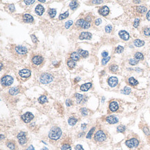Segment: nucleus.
<instances>
[{
	"label": "nucleus",
	"instance_id": "f257e3e1",
	"mask_svg": "<svg viewBox=\"0 0 150 150\" xmlns=\"http://www.w3.org/2000/svg\"><path fill=\"white\" fill-rule=\"evenodd\" d=\"M62 135V131L59 127H54L51 129L48 134V137L49 138L53 140H57L60 138Z\"/></svg>",
	"mask_w": 150,
	"mask_h": 150
},
{
	"label": "nucleus",
	"instance_id": "f03ea898",
	"mask_svg": "<svg viewBox=\"0 0 150 150\" xmlns=\"http://www.w3.org/2000/svg\"><path fill=\"white\" fill-rule=\"evenodd\" d=\"M53 80V75H51L50 73H44L41 75L40 78H39V81L42 84L44 85H47L48 83L51 82Z\"/></svg>",
	"mask_w": 150,
	"mask_h": 150
},
{
	"label": "nucleus",
	"instance_id": "7ed1b4c3",
	"mask_svg": "<svg viewBox=\"0 0 150 150\" xmlns=\"http://www.w3.org/2000/svg\"><path fill=\"white\" fill-rule=\"evenodd\" d=\"M1 82L2 84V85L6 86H10L13 82V77H11L10 75H5L1 79Z\"/></svg>",
	"mask_w": 150,
	"mask_h": 150
},
{
	"label": "nucleus",
	"instance_id": "20e7f679",
	"mask_svg": "<svg viewBox=\"0 0 150 150\" xmlns=\"http://www.w3.org/2000/svg\"><path fill=\"white\" fill-rule=\"evenodd\" d=\"M94 138H95L96 140L98 141V142H102V141L106 140L107 136H106V134L102 131V130H99L95 134Z\"/></svg>",
	"mask_w": 150,
	"mask_h": 150
},
{
	"label": "nucleus",
	"instance_id": "39448f33",
	"mask_svg": "<svg viewBox=\"0 0 150 150\" xmlns=\"http://www.w3.org/2000/svg\"><path fill=\"white\" fill-rule=\"evenodd\" d=\"M139 144V141L136 138H131V139L127 140L125 142V145H127L129 148H134L138 147V145Z\"/></svg>",
	"mask_w": 150,
	"mask_h": 150
},
{
	"label": "nucleus",
	"instance_id": "423d86ee",
	"mask_svg": "<svg viewBox=\"0 0 150 150\" xmlns=\"http://www.w3.org/2000/svg\"><path fill=\"white\" fill-rule=\"evenodd\" d=\"M76 24L80 28H82L84 29H86V28H89V27L91 26V24L89 22L85 21L84 20H78L77 22H76Z\"/></svg>",
	"mask_w": 150,
	"mask_h": 150
},
{
	"label": "nucleus",
	"instance_id": "0eeeda50",
	"mask_svg": "<svg viewBox=\"0 0 150 150\" xmlns=\"http://www.w3.org/2000/svg\"><path fill=\"white\" fill-rule=\"evenodd\" d=\"M15 51L19 55H24L27 53V48L23 46H17L15 47Z\"/></svg>",
	"mask_w": 150,
	"mask_h": 150
},
{
	"label": "nucleus",
	"instance_id": "6e6552de",
	"mask_svg": "<svg viewBox=\"0 0 150 150\" xmlns=\"http://www.w3.org/2000/svg\"><path fill=\"white\" fill-rule=\"evenodd\" d=\"M26 135V134L25 132H23V131H21L20 133H19V134L17 135L18 141H19V143L20 145H24L27 142Z\"/></svg>",
	"mask_w": 150,
	"mask_h": 150
},
{
	"label": "nucleus",
	"instance_id": "1a4fd4ad",
	"mask_svg": "<svg viewBox=\"0 0 150 150\" xmlns=\"http://www.w3.org/2000/svg\"><path fill=\"white\" fill-rule=\"evenodd\" d=\"M21 119L23 120V121L24 123H30L33 119V115L31 113L27 112L21 116Z\"/></svg>",
	"mask_w": 150,
	"mask_h": 150
},
{
	"label": "nucleus",
	"instance_id": "9d476101",
	"mask_svg": "<svg viewBox=\"0 0 150 150\" xmlns=\"http://www.w3.org/2000/svg\"><path fill=\"white\" fill-rule=\"evenodd\" d=\"M19 74L20 75V77L22 78H29L31 75V71L28 69H22L19 72Z\"/></svg>",
	"mask_w": 150,
	"mask_h": 150
},
{
	"label": "nucleus",
	"instance_id": "9b49d317",
	"mask_svg": "<svg viewBox=\"0 0 150 150\" xmlns=\"http://www.w3.org/2000/svg\"><path fill=\"white\" fill-rule=\"evenodd\" d=\"M118 80L116 77H111L108 80V84L111 87H115L118 85Z\"/></svg>",
	"mask_w": 150,
	"mask_h": 150
},
{
	"label": "nucleus",
	"instance_id": "f8f14e48",
	"mask_svg": "<svg viewBox=\"0 0 150 150\" xmlns=\"http://www.w3.org/2000/svg\"><path fill=\"white\" fill-rule=\"evenodd\" d=\"M32 62L35 65L41 64L43 62V58L41 55H35L32 58Z\"/></svg>",
	"mask_w": 150,
	"mask_h": 150
},
{
	"label": "nucleus",
	"instance_id": "ddd939ff",
	"mask_svg": "<svg viewBox=\"0 0 150 150\" xmlns=\"http://www.w3.org/2000/svg\"><path fill=\"white\" fill-rule=\"evenodd\" d=\"M98 12L102 16H107L109 13V8L107 7V6H102V8H100L99 9Z\"/></svg>",
	"mask_w": 150,
	"mask_h": 150
},
{
	"label": "nucleus",
	"instance_id": "4468645a",
	"mask_svg": "<svg viewBox=\"0 0 150 150\" xmlns=\"http://www.w3.org/2000/svg\"><path fill=\"white\" fill-rule=\"evenodd\" d=\"M106 121L109 124H116L118 122V119L116 116H109L106 118Z\"/></svg>",
	"mask_w": 150,
	"mask_h": 150
},
{
	"label": "nucleus",
	"instance_id": "2eb2a0df",
	"mask_svg": "<svg viewBox=\"0 0 150 150\" xmlns=\"http://www.w3.org/2000/svg\"><path fill=\"white\" fill-rule=\"evenodd\" d=\"M118 34H119L120 38H121L122 39H123V40H125V41L128 40L129 39V37H130L129 34L127 31H120Z\"/></svg>",
	"mask_w": 150,
	"mask_h": 150
},
{
	"label": "nucleus",
	"instance_id": "dca6fc26",
	"mask_svg": "<svg viewBox=\"0 0 150 150\" xmlns=\"http://www.w3.org/2000/svg\"><path fill=\"white\" fill-rule=\"evenodd\" d=\"M79 38L80 39H91L92 38V35L89 32H82L81 33Z\"/></svg>",
	"mask_w": 150,
	"mask_h": 150
},
{
	"label": "nucleus",
	"instance_id": "f3484780",
	"mask_svg": "<svg viewBox=\"0 0 150 150\" xmlns=\"http://www.w3.org/2000/svg\"><path fill=\"white\" fill-rule=\"evenodd\" d=\"M119 108L118 104L115 101H113L110 104H109V109L112 111V112H115Z\"/></svg>",
	"mask_w": 150,
	"mask_h": 150
},
{
	"label": "nucleus",
	"instance_id": "a211bd4d",
	"mask_svg": "<svg viewBox=\"0 0 150 150\" xmlns=\"http://www.w3.org/2000/svg\"><path fill=\"white\" fill-rule=\"evenodd\" d=\"M23 20L26 23H31L33 21V17L31 15L28 14H25L23 15Z\"/></svg>",
	"mask_w": 150,
	"mask_h": 150
},
{
	"label": "nucleus",
	"instance_id": "6ab92c4d",
	"mask_svg": "<svg viewBox=\"0 0 150 150\" xmlns=\"http://www.w3.org/2000/svg\"><path fill=\"white\" fill-rule=\"evenodd\" d=\"M44 12V8L42 6L39 4L36 6L35 8V13L36 14H38V15H42Z\"/></svg>",
	"mask_w": 150,
	"mask_h": 150
},
{
	"label": "nucleus",
	"instance_id": "aec40b11",
	"mask_svg": "<svg viewBox=\"0 0 150 150\" xmlns=\"http://www.w3.org/2000/svg\"><path fill=\"white\" fill-rule=\"evenodd\" d=\"M92 86V84L91 82H89V83H86L80 86V90L82 91H88Z\"/></svg>",
	"mask_w": 150,
	"mask_h": 150
},
{
	"label": "nucleus",
	"instance_id": "412c9836",
	"mask_svg": "<svg viewBox=\"0 0 150 150\" xmlns=\"http://www.w3.org/2000/svg\"><path fill=\"white\" fill-rule=\"evenodd\" d=\"M134 45L137 47H140V46H143L145 45V42L143 40H141V39H136L134 42Z\"/></svg>",
	"mask_w": 150,
	"mask_h": 150
},
{
	"label": "nucleus",
	"instance_id": "4be33fe9",
	"mask_svg": "<svg viewBox=\"0 0 150 150\" xmlns=\"http://www.w3.org/2000/svg\"><path fill=\"white\" fill-rule=\"evenodd\" d=\"M80 54L78 53L73 52L71 54V58L73 59V60H74L75 62L78 61L80 59Z\"/></svg>",
	"mask_w": 150,
	"mask_h": 150
},
{
	"label": "nucleus",
	"instance_id": "5701e85b",
	"mask_svg": "<svg viewBox=\"0 0 150 150\" xmlns=\"http://www.w3.org/2000/svg\"><path fill=\"white\" fill-rule=\"evenodd\" d=\"M136 10L137 11L140 13H142V14H143V13H145V12H147V8L144 6H138L137 8H136Z\"/></svg>",
	"mask_w": 150,
	"mask_h": 150
},
{
	"label": "nucleus",
	"instance_id": "b1692460",
	"mask_svg": "<svg viewBox=\"0 0 150 150\" xmlns=\"http://www.w3.org/2000/svg\"><path fill=\"white\" fill-rule=\"evenodd\" d=\"M128 82L130 85H132V86H136L138 84V82L134 78H132V77L129 78Z\"/></svg>",
	"mask_w": 150,
	"mask_h": 150
},
{
	"label": "nucleus",
	"instance_id": "393cba45",
	"mask_svg": "<svg viewBox=\"0 0 150 150\" xmlns=\"http://www.w3.org/2000/svg\"><path fill=\"white\" fill-rule=\"evenodd\" d=\"M78 53L80 54V55H81L83 58H86V57L89 56V52L86 51H84L82 49H79L78 50Z\"/></svg>",
	"mask_w": 150,
	"mask_h": 150
},
{
	"label": "nucleus",
	"instance_id": "a878e982",
	"mask_svg": "<svg viewBox=\"0 0 150 150\" xmlns=\"http://www.w3.org/2000/svg\"><path fill=\"white\" fill-rule=\"evenodd\" d=\"M19 93V89L17 87H13V88H11V89L9 90V93L11 95H16Z\"/></svg>",
	"mask_w": 150,
	"mask_h": 150
},
{
	"label": "nucleus",
	"instance_id": "bb28decb",
	"mask_svg": "<svg viewBox=\"0 0 150 150\" xmlns=\"http://www.w3.org/2000/svg\"><path fill=\"white\" fill-rule=\"evenodd\" d=\"M67 65L70 68H74L75 66V62L72 59H69L67 60Z\"/></svg>",
	"mask_w": 150,
	"mask_h": 150
},
{
	"label": "nucleus",
	"instance_id": "cd10ccee",
	"mask_svg": "<svg viewBox=\"0 0 150 150\" xmlns=\"http://www.w3.org/2000/svg\"><path fill=\"white\" fill-rule=\"evenodd\" d=\"M70 8H71V10H75L76 8H77V7H78V2L77 1H71V3H70Z\"/></svg>",
	"mask_w": 150,
	"mask_h": 150
},
{
	"label": "nucleus",
	"instance_id": "c85d7f7f",
	"mask_svg": "<svg viewBox=\"0 0 150 150\" xmlns=\"http://www.w3.org/2000/svg\"><path fill=\"white\" fill-rule=\"evenodd\" d=\"M77 121H78V120L75 119V118H73V117H71V118H69V120H68V123H69V124L70 125H71V126H73L74 124H75L76 123H77Z\"/></svg>",
	"mask_w": 150,
	"mask_h": 150
},
{
	"label": "nucleus",
	"instance_id": "c756f323",
	"mask_svg": "<svg viewBox=\"0 0 150 150\" xmlns=\"http://www.w3.org/2000/svg\"><path fill=\"white\" fill-rule=\"evenodd\" d=\"M38 101H39V102L40 104H44L45 102H46L48 101V100H47V98L45 96H40L39 98Z\"/></svg>",
	"mask_w": 150,
	"mask_h": 150
},
{
	"label": "nucleus",
	"instance_id": "7c9ffc66",
	"mask_svg": "<svg viewBox=\"0 0 150 150\" xmlns=\"http://www.w3.org/2000/svg\"><path fill=\"white\" fill-rule=\"evenodd\" d=\"M121 93H123V94H125V95H129L131 93V89L129 87L126 86V87H124L123 89L121 91Z\"/></svg>",
	"mask_w": 150,
	"mask_h": 150
},
{
	"label": "nucleus",
	"instance_id": "2f4dec72",
	"mask_svg": "<svg viewBox=\"0 0 150 150\" xmlns=\"http://www.w3.org/2000/svg\"><path fill=\"white\" fill-rule=\"evenodd\" d=\"M126 130V127L124 125H119L117 127V131L120 133H124Z\"/></svg>",
	"mask_w": 150,
	"mask_h": 150
},
{
	"label": "nucleus",
	"instance_id": "473e14b6",
	"mask_svg": "<svg viewBox=\"0 0 150 150\" xmlns=\"http://www.w3.org/2000/svg\"><path fill=\"white\" fill-rule=\"evenodd\" d=\"M48 15H49V16L51 17H54L55 16V15H56V10L55 9H54V8H51L49 11H48Z\"/></svg>",
	"mask_w": 150,
	"mask_h": 150
},
{
	"label": "nucleus",
	"instance_id": "72a5a7b5",
	"mask_svg": "<svg viewBox=\"0 0 150 150\" xmlns=\"http://www.w3.org/2000/svg\"><path fill=\"white\" fill-rule=\"evenodd\" d=\"M134 57H135V58L137 59V60L143 59L144 58L143 55L141 53H139V52H138V53H136L135 54V55H134Z\"/></svg>",
	"mask_w": 150,
	"mask_h": 150
},
{
	"label": "nucleus",
	"instance_id": "f704fd0d",
	"mask_svg": "<svg viewBox=\"0 0 150 150\" xmlns=\"http://www.w3.org/2000/svg\"><path fill=\"white\" fill-rule=\"evenodd\" d=\"M75 98H76V99H77V102H78V103L81 102V101H82V99H83V96L81 95V94H79V93H75Z\"/></svg>",
	"mask_w": 150,
	"mask_h": 150
},
{
	"label": "nucleus",
	"instance_id": "c9c22d12",
	"mask_svg": "<svg viewBox=\"0 0 150 150\" xmlns=\"http://www.w3.org/2000/svg\"><path fill=\"white\" fill-rule=\"evenodd\" d=\"M68 16H69V12H68V11H66V12H65L64 13H62V14H61V15H59V20H64V19H65V18L68 17Z\"/></svg>",
	"mask_w": 150,
	"mask_h": 150
},
{
	"label": "nucleus",
	"instance_id": "e433bc0d",
	"mask_svg": "<svg viewBox=\"0 0 150 150\" xmlns=\"http://www.w3.org/2000/svg\"><path fill=\"white\" fill-rule=\"evenodd\" d=\"M118 69V66L117 65H111L109 67V70L112 72V73H116Z\"/></svg>",
	"mask_w": 150,
	"mask_h": 150
},
{
	"label": "nucleus",
	"instance_id": "4c0bfd02",
	"mask_svg": "<svg viewBox=\"0 0 150 150\" xmlns=\"http://www.w3.org/2000/svg\"><path fill=\"white\" fill-rule=\"evenodd\" d=\"M115 51H116V52L117 53H121L123 52L124 51L123 46H117V47L116 48Z\"/></svg>",
	"mask_w": 150,
	"mask_h": 150
},
{
	"label": "nucleus",
	"instance_id": "58836bf2",
	"mask_svg": "<svg viewBox=\"0 0 150 150\" xmlns=\"http://www.w3.org/2000/svg\"><path fill=\"white\" fill-rule=\"evenodd\" d=\"M62 150H71V147L69 144H64L61 147Z\"/></svg>",
	"mask_w": 150,
	"mask_h": 150
},
{
	"label": "nucleus",
	"instance_id": "ea45409f",
	"mask_svg": "<svg viewBox=\"0 0 150 150\" xmlns=\"http://www.w3.org/2000/svg\"><path fill=\"white\" fill-rule=\"evenodd\" d=\"M94 130H95V127H93V128L91 129V130L89 131V133L86 134V138H87L88 139H91V136H92V134L93 133Z\"/></svg>",
	"mask_w": 150,
	"mask_h": 150
},
{
	"label": "nucleus",
	"instance_id": "a19ab883",
	"mask_svg": "<svg viewBox=\"0 0 150 150\" xmlns=\"http://www.w3.org/2000/svg\"><path fill=\"white\" fill-rule=\"evenodd\" d=\"M7 147L11 150H14L15 148V144L13 143H7Z\"/></svg>",
	"mask_w": 150,
	"mask_h": 150
},
{
	"label": "nucleus",
	"instance_id": "79ce46f5",
	"mask_svg": "<svg viewBox=\"0 0 150 150\" xmlns=\"http://www.w3.org/2000/svg\"><path fill=\"white\" fill-rule=\"evenodd\" d=\"M129 64H131V65L134 66V65H136V64H138V60H137L136 59H130L129 60Z\"/></svg>",
	"mask_w": 150,
	"mask_h": 150
},
{
	"label": "nucleus",
	"instance_id": "37998d69",
	"mask_svg": "<svg viewBox=\"0 0 150 150\" xmlns=\"http://www.w3.org/2000/svg\"><path fill=\"white\" fill-rule=\"evenodd\" d=\"M112 29H113L112 26L110 25V24L107 25V26H106V27H105V31L107 33H108L111 32V31H112Z\"/></svg>",
	"mask_w": 150,
	"mask_h": 150
},
{
	"label": "nucleus",
	"instance_id": "c03bdc74",
	"mask_svg": "<svg viewBox=\"0 0 150 150\" xmlns=\"http://www.w3.org/2000/svg\"><path fill=\"white\" fill-rule=\"evenodd\" d=\"M111 59V57L110 56H108L107 58H103L102 60V65H105V64H107V62L109 61V59Z\"/></svg>",
	"mask_w": 150,
	"mask_h": 150
},
{
	"label": "nucleus",
	"instance_id": "a18cd8bd",
	"mask_svg": "<svg viewBox=\"0 0 150 150\" xmlns=\"http://www.w3.org/2000/svg\"><path fill=\"white\" fill-rule=\"evenodd\" d=\"M143 33L146 36H150V28H146L144 29Z\"/></svg>",
	"mask_w": 150,
	"mask_h": 150
},
{
	"label": "nucleus",
	"instance_id": "49530a36",
	"mask_svg": "<svg viewBox=\"0 0 150 150\" xmlns=\"http://www.w3.org/2000/svg\"><path fill=\"white\" fill-rule=\"evenodd\" d=\"M80 111L83 116H86L88 114V110L85 108H82L80 109Z\"/></svg>",
	"mask_w": 150,
	"mask_h": 150
},
{
	"label": "nucleus",
	"instance_id": "de8ad7c7",
	"mask_svg": "<svg viewBox=\"0 0 150 150\" xmlns=\"http://www.w3.org/2000/svg\"><path fill=\"white\" fill-rule=\"evenodd\" d=\"M72 24H73V21H71V20L66 21V24H65V28H69Z\"/></svg>",
	"mask_w": 150,
	"mask_h": 150
},
{
	"label": "nucleus",
	"instance_id": "09e8293b",
	"mask_svg": "<svg viewBox=\"0 0 150 150\" xmlns=\"http://www.w3.org/2000/svg\"><path fill=\"white\" fill-rule=\"evenodd\" d=\"M139 23H140V19L139 18H136V19L135 20V21H134V26L135 27V28H137V27L138 26V25H139Z\"/></svg>",
	"mask_w": 150,
	"mask_h": 150
},
{
	"label": "nucleus",
	"instance_id": "8fccbe9b",
	"mask_svg": "<svg viewBox=\"0 0 150 150\" xmlns=\"http://www.w3.org/2000/svg\"><path fill=\"white\" fill-rule=\"evenodd\" d=\"M143 131L145 132V134H146V135H147V136L150 135V130H149V129L147 128V127H144L143 128Z\"/></svg>",
	"mask_w": 150,
	"mask_h": 150
},
{
	"label": "nucleus",
	"instance_id": "3c124183",
	"mask_svg": "<svg viewBox=\"0 0 150 150\" xmlns=\"http://www.w3.org/2000/svg\"><path fill=\"white\" fill-rule=\"evenodd\" d=\"M24 2H25L26 4L30 5V4H33V3L35 2V1H33V0H26V1H24Z\"/></svg>",
	"mask_w": 150,
	"mask_h": 150
},
{
	"label": "nucleus",
	"instance_id": "603ef678",
	"mask_svg": "<svg viewBox=\"0 0 150 150\" xmlns=\"http://www.w3.org/2000/svg\"><path fill=\"white\" fill-rule=\"evenodd\" d=\"M75 150H84V149H83V147H82V145H77L76 146H75Z\"/></svg>",
	"mask_w": 150,
	"mask_h": 150
},
{
	"label": "nucleus",
	"instance_id": "864d4df0",
	"mask_svg": "<svg viewBox=\"0 0 150 150\" xmlns=\"http://www.w3.org/2000/svg\"><path fill=\"white\" fill-rule=\"evenodd\" d=\"M72 101L69 100V99H68V100H66V106H68V107H70V106H71L72 105Z\"/></svg>",
	"mask_w": 150,
	"mask_h": 150
},
{
	"label": "nucleus",
	"instance_id": "5fc2aeb1",
	"mask_svg": "<svg viewBox=\"0 0 150 150\" xmlns=\"http://www.w3.org/2000/svg\"><path fill=\"white\" fill-rule=\"evenodd\" d=\"M102 22V20H101V19H100V18H98V19H97L95 21V24L97 25V26H98V25H100V23Z\"/></svg>",
	"mask_w": 150,
	"mask_h": 150
},
{
	"label": "nucleus",
	"instance_id": "6e6d98bb",
	"mask_svg": "<svg viewBox=\"0 0 150 150\" xmlns=\"http://www.w3.org/2000/svg\"><path fill=\"white\" fill-rule=\"evenodd\" d=\"M8 8L10 9L11 12H13V11H15V6H14L13 4H11V5L8 6Z\"/></svg>",
	"mask_w": 150,
	"mask_h": 150
},
{
	"label": "nucleus",
	"instance_id": "4d7b16f0",
	"mask_svg": "<svg viewBox=\"0 0 150 150\" xmlns=\"http://www.w3.org/2000/svg\"><path fill=\"white\" fill-rule=\"evenodd\" d=\"M31 38H32L33 42L34 43H35L37 42V38H36L34 35H31Z\"/></svg>",
	"mask_w": 150,
	"mask_h": 150
},
{
	"label": "nucleus",
	"instance_id": "13d9d810",
	"mask_svg": "<svg viewBox=\"0 0 150 150\" xmlns=\"http://www.w3.org/2000/svg\"><path fill=\"white\" fill-rule=\"evenodd\" d=\"M93 4H101L103 2V1H101V0H100V1H98V0H94V1H92Z\"/></svg>",
	"mask_w": 150,
	"mask_h": 150
},
{
	"label": "nucleus",
	"instance_id": "bf43d9fd",
	"mask_svg": "<svg viewBox=\"0 0 150 150\" xmlns=\"http://www.w3.org/2000/svg\"><path fill=\"white\" fill-rule=\"evenodd\" d=\"M102 57H103V58H107V57H108V53H107V51H103L102 53Z\"/></svg>",
	"mask_w": 150,
	"mask_h": 150
},
{
	"label": "nucleus",
	"instance_id": "052dcab7",
	"mask_svg": "<svg viewBox=\"0 0 150 150\" xmlns=\"http://www.w3.org/2000/svg\"><path fill=\"white\" fill-rule=\"evenodd\" d=\"M146 17H147V20L150 21V11H149V12H147V15H146Z\"/></svg>",
	"mask_w": 150,
	"mask_h": 150
},
{
	"label": "nucleus",
	"instance_id": "680f3d73",
	"mask_svg": "<svg viewBox=\"0 0 150 150\" xmlns=\"http://www.w3.org/2000/svg\"><path fill=\"white\" fill-rule=\"evenodd\" d=\"M27 150H35V149H34V147H33V145H30V146L28 147Z\"/></svg>",
	"mask_w": 150,
	"mask_h": 150
},
{
	"label": "nucleus",
	"instance_id": "e2e57ef3",
	"mask_svg": "<svg viewBox=\"0 0 150 150\" xmlns=\"http://www.w3.org/2000/svg\"><path fill=\"white\" fill-rule=\"evenodd\" d=\"M81 127L83 129H85L86 127V124H82L81 125Z\"/></svg>",
	"mask_w": 150,
	"mask_h": 150
},
{
	"label": "nucleus",
	"instance_id": "0e129e2a",
	"mask_svg": "<svg viewBox=\"0 0 150 150\" xmlns=\"http://www.w3.org/2000/svg\"><path fill=\"white\" fill-rule=\"evenodd\" d=\"M80 80H81L80 78H75V81H76V82H78V81H80Z\"/></svg>",
	"mask_w": 150,
	"mask_h": 150
},
{
	"label": "nucleus",
	"instance_id": "69168bd1",
	"mask_svg": "<svg viewBox=\"0 0 150 150\" xmlns=\"http://www.w3.org/2000/svg\"><path fill=\"white\" fill-rule=\"evenodd\" d=\"M3 138H4V136H3V135H2V134H1V140L3 139Z\"/></svg>",
	"mask_w": 150,
	"mask_h": 150
},
{
	"label": "nucleus",
	"instance_id": "338daca9",
	"mask_svg": "<svg viewBox=\"0 0 150 150\" xmlns=\"http://www.w3.org/2000/svg\"><path fill=\"white\" fill-rule=\"evenodd\" d=\"M39 1H40V2H45V0H39Z\"/></svg>",
	"mask_w": 150,
	"mask_h": 150
},
{
	"label": "nucleus",
	"instance_id": "774afa93",
	"mask_svg": "<svg viewBox=\"0 0 150 150\" xmlns=\"http://www.w3.org/2000/svg\"><path fill=\"white\" fill-rule=\"evenodd\" d=\"M41 150H48L47 148H46V147H44V148H43V149H42Z\"/></svg>",
	"mask_w": 150,
	"mask_h": 150
}]
</instances>
